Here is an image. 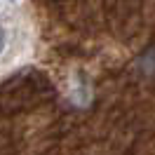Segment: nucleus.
Returning a JSON list of instances; mask_svg holds the SVG:
<instances>
[{
  "mask_svg": "<svg viewBox=\"0 0 155 155\" xmlns=\"http://www.w3.org/2000/svg\"><path fill=\"white\" fill-rule=\"evenodd\" d=\"M2 47H5V31L0 28V54H2Z\"/></svg>",
  "mask_w": 155,
  "mask_h": 155,
  "instance_id": "nucleus-1",
  "label": "nucleus"
}]
</instances>
